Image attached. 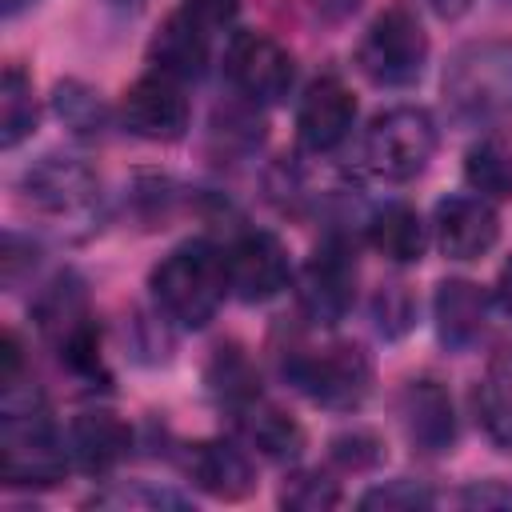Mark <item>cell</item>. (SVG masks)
I'll return each instance as SVG.
<instances>
[{
	"instance_id": "6da1fadb",
	"label": "cell",
	"mask_w": 512,
	"mask_h": 512,
	"mask_svg": "<svg viewBox=\"0 0 512 512\" xmlns=\"http://www.w3.org/2000/svg\"><path fill=\"white\" fill-rule=\"evenodd\" d=\"M68 448L48 424L44 396L36 388H4L0 420V472L12 488H52L68 472Z\"/></svg>"
},
{
	"instance_id": "7a4b0ae2",
	"label": "cell",
	"mask_w": 512,
	"mask_h": 512,
	"mask_svg": "<svg viewBox=\"0 0 512 512\" xmlns=\"http://www.w3.org/2000/svg\"><path fill=\"white\" fill-rule=\"evenodd\" d=\"M152 296L160 304V312L168 320H176L180 328H204L228 288V268H224V248L208 244V240H188L180 248H172L156 268H152Z\"/></svg>"
},
{
	"instance_id": "3957f363",
	"label": "cell",
	"mask_w": 512,
	"mask_h": 512,
	"mask_svg": "<svg viewBox=\"0 0 512 512\" xmlns=\"http://www.w3.org/2000/svg\"><path fill=\"white\" fill-rule=\"evenodd\" d=\"M32 316H36L40 336L48 340V348L72 376L80 380L100 376V336H96V320L88 308V288L76 272L52 276L44 292L36 296Z\"/></svg>"
},
{
	"instance_id": "277c9868",
	"label": "cell",
	"mask_w": 512,
	"mask_h": 512,
	"mask_svg": "<svg viewBox=\"0 0 512 512\" xmlns=\"http://www.w3.org/2000/svg\"><path fill=\"white\" fill-rule=\"evenodd\" d=\"M284 376L320 408L352 412L372 392V356L360 344H328L316 352H296L284 360Z\"/></svg>"
},
{
	"instance_id": "5b68a950",
	"label": "cell",
	"mask_w": 512,
	"mask_h": 512,
	"mask_svg": "<svg viewBox=\"0 0 512 512\" xmlns=\"http://www.w3.org/2000/svg\"><path fill=\"white\" fill-rule=\"evenodd\" d=\"M356 64L380 88L416 84L428 64V32L420 28L416 12L408 4L384 8L364 32V40L356 48Z\"/></svg>"
},
{
	"instance_id": "8992f818",
	"label": "cell",
	"mask_w": 512,
	"mask_h": 512,
	"mask_svg": "<svg viewBox=\"0 0 512 512\" xmlns=\"http://www.w3.org/2000/svg\"><path fill=\"white\" fill-rule=\"evenodd\" d=\"M436 152V124L424 108H388L364 132V164L372 176L404 184L416 180Z\"/></svg>"
},
{
	"instance_id": "52a82bcc",
	"label": "cell",
	"mask_w": 512,
	"mask_h": 512,
	"mask_svg": "<svg viewBox=\"0 0 512 512\" xmlns=\"http://www.w3.org/2000/svg\"><path fill=\"white\" fill-rule=\"evenodd\" d=\"M20 196L48 220L88 224L100 204V180L76 156H44L20 176Z\"/></svg>"
},
{
	"instance_id": "ba28073f",
	"label": "cell",
	"mask_w": 512,
	"mask_h": 512,
	"mask_svg": "<svg viewBox=\"0 0 512 512\" xmlns=\"http://www.w3.org/2000/svg\"><path fill=\"white\" fill-rule=\"evenodd\" d=\"M224 72L248 104H280L296 84L292 52L268 32H232L224 48Z\"/></svg>"
},
{
	"instance_id": "9c48e42d",
	"label": "cell",
	"mask_w": 512,
	"mask_h": 512,
	"mask_svg": "<svg viewBox=\"0 0 512 512\" xmlns=\"http://www.w3.org/2000/svg\"><path fill=\"white\" fill-rule=\"evenodd\" d=\"M352 296H356V252L344 236H328L300 268V284H296L300 312L312 324H336L352 308Z\"/></svg>"
},
{
	"instance_id": "30bf717a",
	"label": "cell",
	"mask_w": 512,
	"mask_h": 512,
	"mask_svg": "<svg viewBox=\"0 0 512 512\" xmlns=\"http://www.w3.org/2000/svg\"><path fill=\"white\" fill-rule=\"evenodd\" d=\"M188 96H184V84L164 76V72H148L140 76L124 100H120V120L132 136L140 140H152V144H172L188 132Z\"/></svg>"
},
{
	"instance_id": "8fae6325",
	"label": "cell",
	"mask_w": 512,
	"mask_h": 512,
	"mask_svg": "<svg viewBox=\"0 0 512 512\" xmlns=\"http://www.w3.org/2000/svg\"><path fill=\"white\" fill-rule=\"evenodd\" d=\"M224 268H228V288L244 304H264V300L280 296L292 280L288 248L280 244V236L260 232V228L240 232L224 248Z\"/></svg>"
},
{
	"instance_id": "7c38bea8",
	"label": "cell",
	"mask_w": 512,
	"mask_h": 512,
	"mask_svg": "<svg viewBox=\"0 0 512 512\" xmlns=\"http://www.w3.org/2000/svg\"><path fill=\"white\" fill-rule=\"evenodd\" d=\"M356 120V96L340 76H320L296 104V136L308 152H332L348 140Z\"/></svg>"
},
{
	"instance_id": "4fadbf2b",
	"label": "cell",
	"mask_w": 512,
	"mask_h": 512,
	"mask_svg": "<svg viewBox=\"0 0 512 512\" xmlns=\"http://www.w3.org/2000/svg\"><path fill=\"white\" fill-rule=\"evenodd\" d=\"M436 244L448 260H476L496 248L500 240V216L484 196H448L436 204L432 216Z\"/></svg>"
},
{
	"instance_id": "5bb4252c",
	"label": "cell",
	"mask_w": 512,
	"mask_h": 512,
	"mask_svg": "<svg viewBox=\"0 0 512 512\" xmlns=\"http://www.w3.org/2000/svg\"><path fill=\"white\" fill-rule=\"evenodd\" d=\"M400 428L416 452H448L456 444V412L448 388L436 380H408L400 392Z\"/></svg>"
},
{
	"instance_id": "9a60e30c",
	"label": "cell",
	"mask_w": 512,
	"mask_h": 512,
	"mask_svg": "<svg viewBox=\"0 0 512 512\" xmlns=\"http://www.w3.org/2000/svg\"><path fill=\"white\" fill-rule=\"evenodd\" d=\"M188 480L216 500H244L256 488V468L232 440H196L184 448Z\"/></svg>"
},
{
	"instance_id": "2e32d148",
	"label": "cell",
	"mask_w": 512,
	"mask_h": 512,
	"mask_svg": "<svg viewBox=\"0 0 512 512\" xmlns=\"http://www.w3.org/2000/svg\"><path fill=\"white\" fill-rule=\"evenodd\" d=\"M128 448H132V428L108 408H88L68 424V456L88 476L112 472L128 456Z\"/></svg>"
},
{
	"instance_id": "e0dca14e",
	"label": "cell",
	"mask_w": 512,
	"mask_h": 512,
	"mask_svg": "<svg viewBox=\"0 0 512 512\" xmlns=\"http://www.w3.org/2000/svg\"><path fill=\"white\" fill-rule=\"evenodd\" d=\"M432 316H436V336L444 348L464 352L484 336L488 324V292L472 280H444L436 284V300H432Z\"/></svg>"
},
{
	"instance_id": "ac0fdd59",
	"label": "cell",
	"mask_w": 512,
	"mask_h": 512,
	"mask_svg": "<svg viewBox=\"0 0 512 512\" xmlns=\"http://www.w3.org/2000/svg\"><path fill=\"white\" fill-rule=\"evenodd\" d=\"M148 64L152 72H164L172 80H196L208 68V32L188 16L176 12L160 24V32L148 44Z\"/></svg>"
},
{
	"instance_id": "d6986e66",
	"label": "cell",
	"mask_w": 512,
	"mask_h": 512,
	"mask_svg": "<svg viewBox=\"0 0 512 512\" xmlns=\"http://www.w3.org/2000/svg\"><path fill=\"white\" fill-rule=\"evenodd\" d=\"M240 424H244L248 444H252L260 456L276 460V464L296 460V456H300V448H304V428H300L284 408L264 404L260 396H256L252 404H244V408H240Z\"/></svg>"
},
{
	"instance_id": "ffe728a7",
	"label": "cell",
	"mask_w": 512,
	"mask_h": 512,
	"mask_svg": "<svg viewBox=\"0 0 512 512\" xmlns=\"http://www.w3.org/2000/svg\"><path fill=\"white\" fill-rule=\"evenodd\" d=\"M368 240H372V248L384 260H392V264H416L424 256L428 232H424V220H420L416 208H408V204H384L368 220Z\"/></svg>"
},
{
	"instance_id": "44dd1931",
	"label": "cell",
	"mask_w": 512,
	"mask_h": 512,
	"mask_svg": "<svg viewBox=\"0 0 512 512\" xmlns=\"http://www.w3.org/2000/svg\"><path fill=\"white\" fill-rule=\"evenodd\" d=\"M32 132H36V96H32V80L24 76L20 64H8V68H4V80H0V148L12 152V148H20Z\"/></svg>"
},
{
	"instance_id": "7402d4cb",
	"label": "cell",
	"mask_w": 512,
	"mask_h": 512,
	"mask_svg": "<svg viewBox=\"0 0 512 512\" xmlns=\"http://www.w3.org/2000/svg\"><path fill=\"white\" fill-rule=\"evenodd\" d=\"M476 420L488 440L512 452V364H492V372L476 388Z\"/></svg>"
},
{
	"instance_id": "603a6c76",
	"label": "cell",
	"mask_w": 512,
	"mask_h": 512,
	"mask_svg": "<svg viewBox=\"0 0 512 512\" xmlns=\"http://www.w3.org/2000/svg\"><path fill=\"white\" fill-rule=\"evenodd\" d=\"M464 180L484 200H508L512 196V148L500 140H480L464 152Z\"/></svg>"
},
{
	"instance_id": "cb8c5ba5",
	"label": "cell",
	"mask_w": 512,
	"mask_h": 512,
	"mask_svg": "<svg viewBox=\"0 0 512 512\" xmlns=\"http://www.w3.org/2000/svg\"><path fill=\"white\" fill-rule=\"evenodd\" d=\"M208 384H212V392H216L220 400H228V404H236V408H244V404H252V400L260 396L256 368L248 364V356H244L236 344L216 348V356H212V364H208Z\"/></svg>"
},
{
	"instance_id": "d4e9b609",
	"label": "cell",
	"mask_w": 512,
	"mask_h": 512,
	"mask_svg": "<svg viewBox=\"0 0 512 512\" xmlns=\"http://www.w3.org/2000/svg\"><path fill=\"white\" fill-rule=\"evenodd\" d=\"M52 104H56L60 120H64L76 136H100L104 124H108V112H104L100 96H96L88 84H80V80H64V84H56Z\"/></svg>"
},
{
	"instance_id": "484cf974",
	"label": "cell",
	"mask_w": 512,
	"mask_h": 512,
	"mask_svg": "<svg viewBox=\"0 0 512 512\" xmlns=\"http://www.w3.org/2000/svg\"><path fill=\"white\" fill-rule=\"evenodd\" d=\"M280 504L284 508H296V512H324V508H336L340 504V488L324 472H296V476L284 480Z\"/></svg>"
},
{
	"instance_id": "4316f807",
	"label": "cell",
	"mask_w": 512,
	"mask_h": 512,
	"mask_svg": "<svg viewBox=\"0 0 512 512\" xmlns=\"http://www.w3.org/2000/svg\"><path fill=\"white\" fill-rule=\"evenodd\" d=\"M436 496L432 488L416 484V480H384L376 488H368L360 496V508H380V512H416V508H432Z\"/></svg>"
},
{
	"instance_id": "83f0119b",
	"label": "cell",
	"mask_w": 512,
	"mask_h": 512,
	"mask_svg": "<svg viewBox=\"0 0 512 512\" xmlns=\"http://www.w3.org/2000/svg\"><path fill=\"white\" fill-rule=\"evenodd\" d=\"M412 316H416V308H412L408 288H404V284H380V292H376V300H372V320H376V328H380L388 340H396V336H404V332L412 328Z\"/></svg>"
},
{
	"instance_id": "f1b7e54d",
	"label": "cell",
	"mask_w": 512,
	"mask_h": 512,
	"mask_svg": "<svg viewBox=\"0 0 512 512\" xmlns=\"http://www.w3.org/2000/svg\"><path fill=\"white\" fill-rule=\"evenodd\" d=\"M328 456L344 472H368V468H376L384 460V444L372 432H344V436L332 440Z\"/></svg>"
},
{
	"instance_id": "f546056e",
	"label": "cell",
	"mask_w": 512,
	"mask_h": 512,
	"mask_svg": "<svg viewBox=\"0 0 512 512\" xmlns=\"http://www.w3.org/2000/svg\"><path fill=\"white\" fill-rule=\"evenodd\" d=\"M460 504L480 512H500V508H512V488L504 480H472L460 492Z\"/></svg>"
},
{
	"instance_id": "4dcf8cb0",
	"label": "cell",
	"mask_w": 512,
	"mask_h": 512,
	"mask_svg": "<svg viewBox=\"0 0 512 512\" xmlns=\"http://www.w3.org/2000/svg\"><path fill=\"white\" fill-rule=\"evenodd\" d=\"M180 12H188L204 32H216V28H224V24L236 20L240 0H184Z\"/></svg>"
},
{
	"instance_id": "1f68e13d",
	"label": "cell",
	"mask_w": 512,
	"mask_h": 512,
	"mask_svg": "<svg viewBox=\"0 0 512 512\" xmlns=\"http://www.w3.org/2000/svg\"><path fill=\"white\" fill-rule=\"evenodd\" d=\"M20 372H24V348H20L16 332H4V340H0V388L20 384Z\"/></svg>"
},
{
	"instance_id": "d6a6232c",
	"label": "cell",
	"mask_w": 512,
	"mask_h": 512,
	"mask_svg": "<svg viewBox=\"0 0 512 512\" xmlns=\"http://www.w3.org/2000/svg\"><path fill=\"white\" fill-rule=\"evenodd\" d=\"M428 8H432L440 20H460V16L472 8V0H428Z\"/></svg>"
},
{
	"instance_id": "836d02e7",
	"label": "cell",
	"mask_w": 512,
	"mask_h": 512,
	"mask_svg": "<svg viewBox=\"0 0 512 512\" xmlns=\"http://www.w3.org/2000/svg\"><path fill=\"white\" fill-rule=\"evenodd\" d=\"M496 300H500V308L512 316V260L500 268V276H496Z\"/></svg>"
},
{
	"instance_id": "e575fe53",
	"label": "cell",
	"mask_w": 512,
	"mask_h": 512,
	"mask_svg": "<svg viewBox=\"0 0 512 512\" xmlns=\"http://www.w3.org/2000/svg\"><path fill=\"white\" fill-rule=\"evenodd\" d=\"M28 4H32V0H4V16L12 20V16H16L20 8H28Z\"/></svg>"
},
{
	"instance_id": "d590c367",
	"label": "cell",
	"mask_w": 512,
	"mask_h": 512,
	"mask_svg": "<svg viewBox=\"0 0 512 512\" xmlns=\"http://www.w3.org/2000/svg\"><path fill=\"white\" fill-rule=\"evenodd\" d=\"M108 4H116V8H136L140 0H108Z\"/></svg>"
}]
</instances>
